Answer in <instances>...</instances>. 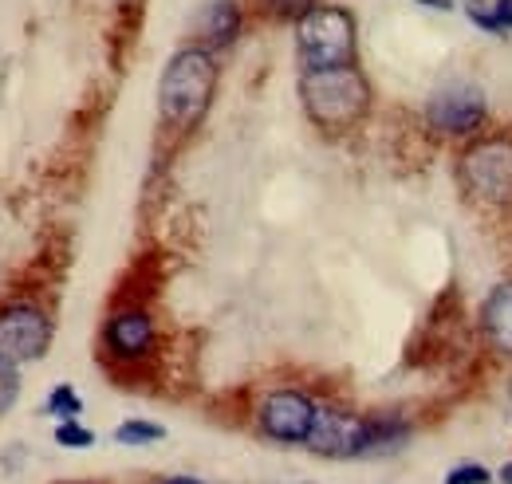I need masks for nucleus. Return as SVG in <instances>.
Here are the masks:
<instances>
[{
    "mask_svg": "<svg viewBox=\"0 0 512 484\" xmlns=\"http://www.w3.org/2000/svg\"><path fill=\"white\" fill-rule=\"evenodd\" d=\"M316 418H320V406L300 390H272L256 410L260 429L284 445H308Z\"/></svg>",
    "mask_w": 512,
    "mask_h": 484,
    "instance_id": "6",
    "label": "nucleus"
},
{
    "mask_svg": "<svg viewBox=\"0 0 512 484\" xmlns=\"http://www.w3.org/2000/svg\"><path fill=\"white\" fill-rule=\"evenodd\" d=\"M44 414H52V418H60V422H75V418L83 414V398H79L71 386H56V390L48 394V402H44Z\"/></svg>",
    "mask_w": 512,
    "mask_h": 484,
    "instance_id": "12",
    "label": "nucleus"
},
{
    "mask_svg": "<svg viewBox=\"0 0 512 484\" xmlns=\"http://www.w3.org/2000/svg\"><path fill=\"white\" fill-rule=\"evenodd\" d=\"M367 429L371 422L367 418H355L347 410H331V406H320V418H316V429L308 437V449L320 453V457H363L367 453Z\"/></svg>",
    "mask_w": 512,
    "mask_h": 484,
    "instance_id": "8",
    "label": "nucleus"
},
{
    "mask_svg": "<svg viewBox=\"0 0 512 484\" xmlns=\"http://www.w3.org/2000/svg\"><path fill=\"white\" fill-rule=\"evenodd\" d=\"M56 441H60L64 449H91V445H95V433H91L87 425H79V422H60V429H56Z\"/></svg>",
    "mask_w": 512,
    "mask_h": 484,
    "instance_id": "16",
    "label": "nucleus"
},
{
    "mask_svg": "<svg viewBox=\"0 0 512 484\" xmlns=\"http://www.w3.org/2000/svg\"><path fill=\"white\" fill-rule=\"evenodd\" d=\"M166 437V429L154 422H123L119 429H115V441L119 445H154V441H162Z\"/></svg>",
    "mask_w": 512,
    "mask_h": 484,
    "instance_id": "14",
    "label": "nucleus"
},
{
    "mask_svg": "<svg viewBox=\"0 0 512 484\" xmlns=\"http://www.w3.org/2000/svg\"><path fill=\"white\" fill-rule=\"evenodd\" d=\"M485 115H489V111H485V95H481L477 87H469V83H453L446 91H438V95L430 99V107H426L430 126H434L438 134H453V138L481 130Z\"/></svg>",
    "mask_w": 512,
    "mask_h": 484,
    "instance_id": "7",
    "label": "nucleus"
},
{
    "mask_svg": "<svg viewBox=\"0 0 512 484\" xmlns=\"http://www.w3.org/2000/svg\"><path fill=\"white\" fill-rule=\"evenodd\" d=\"M469 12H473V20H477L481 28H489V32H512V0H493L489 8L473 4Z\"/></svg>",
    "mask_w": 512,
    "mask_h": 484,
    "instance_id": "13",
    "label": "nucleus"
},
{
    "mask_svg": "<svg viewBox=\"0 0 512 484\" xmlns=\"http://www.w3.org/2000/svg\"><path fill=\"white\" fill-rule=\"evenodd\" d=\"M193 32L201 36V48H209V52L229 48L237 40V32H241V8H237V0H209L197 12Z\"/></svg>",
    "mask_w": 512,
    "mask_h": 484,
    "instance_id": "10",
    "label": "nucleus"
},
{
    "mask_svg": "<svg viewBox=\"0 0 512 484\" xmlns=\"http://www.w3.org/2000/svg\"><path fill=\"white\" fill-rule=\"evenodd\" d=\"M501 484H512V461L505 465V469H501Z\"/></svg>",
    "mask_w": 512,
    "mask_h": 484,
    "instance_id": "18",
    "label": "nucleus"
},
{
    "mask_svg": "<svg viewBox=\"0 0 512 484\" xmlns=\"http://www.w3.org/2000/svg\"><path fill=\"white\" fill-rule=\"evenodd\" d=\"M296 56L304 71L355 63V16L339 4H312L296 16Z\"/></svg>",
    "mask_w": 512,
    "mask_h": 484,
    "instance_id": "3",
    "label": "nucleus"
},
{
    "mask_svg": "<svg viewBox=\"0 0 512 484\" xmlns=\"http://www.w3.org/2000/svg\"><path fill=\"white\" fill-rule=\"evenodd\" d=\"M107 347H111V355H119V359H146V355L154 351V319H150L142 307L119 311V315L107 323Z\"/></svg>",
    "mask_w": 512,
    "mask_h": 484,
    "instance_id": "9",
    "label": "nucleus"
},
{
    "mask_svg": "<svg viewBox=\"0 0 512 484\" xmlns=\"http://www.w3.org/2000/svg\"><path fill=\"white\" fill-rule=\"evenodd\" d=\"M300 99L308 119L327 134H343L367 119L371 111V87L355 63L343 67H320L300 75Z\"/></svg>",
    "mask_w": 512,
    "mask_h": 484,
    "instance_id": "2",
    "label": "nucleus"
},
{
    "mask_svg": "<svg viewBox=\"0 0 512 484\" xmlns=\"http://www.w3.org/2000/svg\"><path fill=\"white\" fill-rule=\"evenodd\" d=\"M52 343V319L36 303L0 307V359L4 363H36Z\"/></svg>",
    "mask_w": 512,
    "mask_h": 484,
    "instance_id": "5",
    "label": "nucleus"
},
{
    "mask_svg": "<svg viewBox=\"0 0 512 484\" xmlns=\"http://www.w3.org/2000/svg\"><path fill=\"white\" fill-rule=\"evenodd\" d=\"M166 484H201V481H193V477H170Z\"/></svg>",
    "mask_w": 512,
    "mask_h": 484,
    "instance_id": "19",
    "label": "nucleus"
},
{
    "mask_svg": "<svg viewBox=\"0 0 512 484\" xmlns=\"http://www.w3.org/2000/svg\"><path fill=\"white\" fill-rule=\"evenodd\" d=\"M461 182L485 205H512V138L493 134L461 154Z\"/></svg>",
    "mask_w": 512,
    "mask_h": 484,
    "instance_id": "4",
    "label": "nucleus"
},
{
    "mask_svg": "<svg viewBox=\"0 0 512 484\" xmlns=\"http://www.w3.org/2000/svg\"><path fill=\"white\" fill-rule=\"evenodd\" d=\"M16 398H20V370H16V363L0 359V418L16 406Z\"/></svg>",
    "mask_w": 512,
    "mask_h": 484,
    "instance_id": "15",
    "label": "nucleus"
},
{
    "mask_svg": "<svg viewBox=\"0 0 512 484\" xmlns=\"http://www.w3.org/2000/svg\"><path fill=\"white\" fill-rule=\"evenodd\" d=\"M213 91H217V60L209 48L193 44L174 52L166 71H162V83H158V115L170 130L186 134L197 122L205 119L209 103H213Z\"/></svg>",
    "mask_w": 512,
    "mask_h": 484,
    "instance_id": "1",
    "label": "nucleus"
},
{
    "mask_svg": "<svg viewBox=\"0 0 512 484\" xmlns=\"http://www.w3.org/2000/svg\"><path fill=\"white\" fill-rule=\"evenodd\" d=\"M493 481V473L485 469V465H457V469H449L446 484H489Z\"/></svg>",
    "mask_w": 512,
    "mask_h": 484,
    "instance_id": "17",
    "label": "nucleus"
},
{
    "mask_svg": "<svg viewBox=\"0 0 512 484\" xmlns=\"http://www.w3.org/2000/svg\"><path fill=\"white\" fill-rule=\"evenodd\" d=\"M481 323H485L489 343H493L501 355H512V280L501 284V288L489 296L485 311H481Z\"/></svg>",
    "mask_w": 512,
    "mask_h": 484,
    "instance_id": "11",
    "label": "nucleus"
}]
</instances>
